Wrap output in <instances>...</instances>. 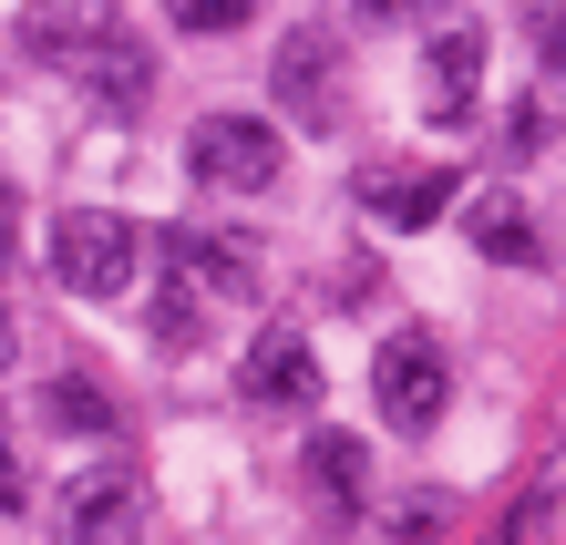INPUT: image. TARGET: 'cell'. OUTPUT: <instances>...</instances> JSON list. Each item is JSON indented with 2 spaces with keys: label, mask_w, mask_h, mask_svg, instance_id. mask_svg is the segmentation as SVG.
Segmentation results:
<instances>
[{
  "label": "cell",
  "mask_w": 566,
  "mask_h": 545,
  "mask_svg": "<svg viewBox=\"0 0 566 545\" xmlns=\"http://www.w3.org/2000/svg\"><path fill=\"white\" fill-rule=\"evenodd\" d=\"M135 268H145V237L124 227L114 207H73V217L52 227V279H62V289L124 298V289H135Z\"/></svg>",
  "instance_id": "1"
},
{
  "label": "cell",
  "mask_w": 566,
  "mask_h": 545,
  "mask_svg": "<svg viewBox=\"0 0 566 545\" xmlns=\"http://www.w3.org/2000/svg\"><path fill=\"white\" fill-rule=\"evenodd\" d=\"M186 165H196V186L269 196L289 176V145H279V124H258V114H207V124L186 134Z\"/></svg>",
  "instance_id": "2"
},
{
  "label": "cell",
  "mask_w": 566,
  "mask_h": 545,
  "mask_svg": "<svg viewBox=\"0 0 566 545\" xmlns=\"http://www.w3.org/2000/svg\"><path fill=\"white\" fill-rule=\"evenodd\" d=\"M371 391H381V422L402 432V442H422L432 422H443V350H432L422 329H402V339H381V360H371Z\"/></svg>",
  "instance_id": "3"
},
{
  "label": "cell",
  "mask_w": 566,
  "mask_h": 545,
  "mask_svg": "<svg viewBox=\"0 0 566 545\" xmlns=\"http://www.w3.org/2000/svg\"><path fill=\"white\" fill-rule=\"evenodd\" d=\"M258 289V268L227 248V237H207V227H165V298H186V310H238V298Z\"/></svg>",
  "instance_id": "4"
},
{
  "label": "cell",
  "mask_w": 566,
  "mask_h": 545,
  "mask_svg": "<svg viewBox=\"0 0 566 545\" xmlns=\"http://www.w3.org/2000/svg\"><path fill=\"white\" fill-rule=\"evenodd\" d=\"M52 525H62V545H145V504H135V484L114 463H93V473L62 484Z\"/></svg>",
  "instance_id": "5"
},
{
  "label": "cell",
  "mask_w": 566,
  "mask_h": 545,
  "mask_svg": "<svg viewBox=\"0 0 566 545\" xmlns=\"http://www.w3.org/2000/svg\"><path fill=\"white\" fill-rule=\"evenodd\" d=\"M114 31H124L114 0H31V11H21V52H31V62H52V73L73 83V62H93Z\"/></svg>",
  "instance_id": "6"
},
{
  "label": "cell",
  "mask_w": 566,
  "mask_h": 545,
  "mask_svg": "<svg viewBox=\"0 0 566 545\" xmlns=\"http://www.w3.org/2000/svg\"><path fill=\"white\" fill-rule=\"evenodd\" d=\"M248 401H269V412H310V401H319V350L289 319H269L248 339Z\"/></svg>",
  "instance_id": "7"
},
{
  "label": "cell",
  "mask_w": 566,
  "mask_h": 545,
  "mask_svg": "<svg viewBox=\"0 0 566 545\" xmlns=\"http://www.w3.org/2000/svg\"><path fill=\"white\" fill-rule=\"evenodd\" d=\"M474 93H484V31L453 21V31H432V52H422V114L432 124H463Z\"/></svg>",
  "instance_id": "8"
},
{
  "label": "cell",
  "mask_w": 566,
  "mask_h": 545,
  "mask_svg": "<svg viewBox=\"0 0 566 545\" xmlns=\"http://www.w3.org/2000/svg\"><path fill=\"white\" fill-rule=\"evenodd\" d=\"M269 83H279V104L298 124H329L340 114V52H329V31H289L279 62H269Z\"/></svg>",
  "instance_id": "9"
},
{
  "label": "cell",
  "mask_w": 566,
  "mask_h": 545,
  "mask_svg": "<svg viewBox=\"0 0 566 545\" xmlns=\"http://www.w3.org/2000/svg\"><path fill=\"white\" fill-rule=\"evenodd\" d=\"M73 83H83V93H93L104 114H135L145 93H155V52L135 42V31H114V42L93 52V62H73Z\"/></svg>",
  "instance_id": "10"
},
{
  "label": "cell",
  "mask_w": 566,
  "mask_h": 545,
  "mask_svg": "<svg viewBox=\"0 0 566 545\" xmlns=\"http://www.w3.org/2000/svg\"><path fill=\"white\" fill-rule=\"evenodd\" d=\"M360 207H371V227H432L453 207V176L443 165H412V176H360Z\"/></svg>",
  "instance_id": "11"
},
{
  "label": "cell",
  "mask_w": 566,
  "mask_h": 545,
  "mask_svg": "<svg viewBox=\"0 0 566 545\" xmlns=\"http://www.w3.org/2000/svg\"><path fill=\"white\" fill-rule=\"evenodd\" d=\"M310 473H319V504H329V515H360V504H371V453H360L350 432H319L310 442Z\"/></svg>",
  "instance_id": "12"
},
{
  "label": "cell",
  "mask_w": 566,
  "mask_h": 545,
  "mask_svg": "<svg viewBox=\"0 0 566 545\" xmlns=\"http://www.w3.org/2000/svg\"><path fill=\"white\" fill-rule=\"evenodd\" d=\"M463 237H474V248H484L494 268H525V258H536V227H525V207H515V196H474Z\"/></svg>",
  "instance_id": "13"
},
{
  "label": "cell",
  "mask_w": 566,
  "mask_h": 545,
  "mask_svg": "<svg viewBox=\"0 0 566 545\" xmlns=\"http://www.w3.org/2000/svg\"><path fill=\"white\" fill-rule=\"evenodd\" d=\"M42 422H62V432H114V401L93 391V381H52L42 391Z\"/></svg>",
  "instance_id": "14"
},
{
  "label": "cell",
  "mask_w": 566,
  "mask_h": 545,
  "mask_svg": "<svg viewBox=\"0 0 566 545\" xmlns=\"http://www.w3.org/2000/svg\"><path fill=\"white\" fill-rule=\"evenodd\" d=\"M556 145V104H546V93H525V104L505 114V155H546Z\"/></svg>",
  "instance_id": "15"
},
{
  "label": "cell",
  "mask_w": 566,
  "mask_h": 545,
  "mask_svg": "<svg viewBox=\"0 0 566 545\" xmlns=\"http://www.w3.org/2000/svg\"><path fill=\"white\" fill-rule=\"evenodd\" d=\"M258 11V0H165V21H176V31H238Z\"/></svg>",
  "instance_id": "16"
},
{
  "label": "cell",
  "mask_w": 566,
  "mask_h": 545,
  "mask_svg": "<svg viewBox=\"0 0 566 545\" xmlns=\"http://www.w3.org/2000/svg\"><path fill=\"white\" fill-rule=\"evenodd\" d=\"M432 525H443V504H432V494H402V504H391V545H432Z\"/></svg>",
  "instance_id": "17"
},
{
  "label": "cell",
  "mask_w": 566,
  "mask_h": 545,
  "mask_svg": "<svg viewBox=\"0 0 566 545\" xmlns=\"http://www.w3.org/2000/svg\"><path fill=\"white\" fill-rule=\"evenodd\" d=\"M31 515V484H21V463H11V432H0V525Z\"/></svg>",
  "instance_id": "18"
},
{
  "label": "cell",
  "mask_w": 566,
  "mask_h": 545,
  "mask_svg": "<svg viewBox=\"0 0 566 545\" xmlns=\"http://www.w3.org/2000/svg\"><path fill=\"white\" fill-rule=\"evenodd\" d=\"M525 535H536V494H525V504H515V515H505V525H494L484 545H525Z\"/></svg>",
  "instance_id": "19"
},
{
  "label": "cell",
  "mask_w": 566,
  "mask_h": 545,
  "mask_svg": "<svg viewBox=\"0 0 566 545\" xmlns=\"http://www.w3.org/2000/svg\"><path fill=\"white\" fill-rule=\"evenodd\" d=\"M412 11H432V0H360V21H412Z\"/></svg>",
  "instance_id": "20"
},
{
  "label": "cell",
  "mask_w": 566,
  "mask_h": 545,
  "mask_svg": "<svg viewBox=\"0 0 566 545\" xmlns=\"http://www.w3.org/2000/svg\"><path fill=\"white\" fill-rule=\"evenodd\" d=\"M546 62H556V73H566V0H556V11H546Z\"/></svg>",
  "instance_id": "21"
},
{
  "label": "cell",
  "mask_w": 566,
  "mask_h": 545,
  "mask_svg": "<svg viewBox=\"0 0 566 545\" xmlns=\"http://www.w3.org/2000/svg\"><path fill=\"white\" fill-rule=\"evenodd\" d=\"M11 227H21V196H11V176H0V258H11Z\"/></svg>",
  "instance_id": "22"
},
{
  "label": "cell",
  "mask_w": 566,
  "mask_h": 545,
  "mask_svg": "<svg viewBox=\"0 0 566 545\" xmlns=\"http://www.w3.org/2000/svg\"><path fill=\"white\" fill-rule=\"evenodd\" d=\"M11 350H21V329H11V310H0V370H11Z\"/></svg>",
  "instance_id": "23"
}]
</instances>
